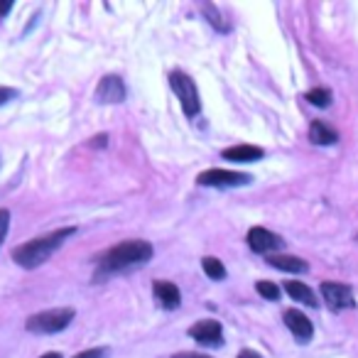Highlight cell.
I'll return each instance as SVG.
<instances>
[{
    "instance_id": "6da1fadb",
    "label": "cell",
    "mask_w": 358,
    "mask_h": 358,
    "mask_svg": "<svg viewBox=\"0 0 358 358\" xmlns=\"http://www.w3.org/2000/svg\"><path fill=\"white\" fill-rule=\"evenodd\" d=\"M152 258V245L148 241H123V243L113 245L106 253L99 255V263H96V278L103 280L110 278V275L125 273L130 268H138V265H145Z\"/></svg>"
},
{
    "instance_id": "7a4b0ae2",
    "label": "cell",
    "mask_w": 358,
    "mask_h": 358,
    "mask_svg": "<svg viewBox=\"0 0 358 358\" xmlns=\"http://www.w3.org/2000/svg\"><path fill=\"white\" fill-rule=\"evenodd\" d=\"M74 234H76V229L69 226V229H59V231H55V234H45V236H40V238L27 241V243L17 245V248L13 250V260L25 270L40 268V265L47 263V260L62 248V243Z\"/></svg>"
},
{
    "instance_id": "3957f363",
    "label": "cell",
    "mask_w": 358,
    "mask_h": 358,
    "mask_svg": "<svg viewBox=\"0 0 358 358\" xmlns=\"http://www.w3.org/2000/svg\"><path fill=\"white\" fill-rule=\"evenodd\" d=\"M74 309L71 307H59V309H47V312H37L32 317H27L25 329L32 334H57L64 331L74 319Z\"/></svg>"
},
{
    "instance_id": "277c9868",
    "label": "cell",
    "mask_w": 358,
    "mask_h": 358,
    "mask_svg": "<svg viewBox=\"0 0 358 358\" xmlns=\"http://www.w3.org/2000/svg\"><path fill=\"white\" fill-rule=\"evenodd\" d=\"M169 86H172V91L177 94L185 115H189V118L199 115V110H201L199 89H196L192 76H187L185 71H172V74H169Z\"/></svg>"
},
{
    "instance_id": "5b68a950",
    "label": "cell",
    "mask_w": 358,
    "mask_h": 358,
    "mask_svg": "<svg viewBox=\"0 0 358 358\" xmlns=\"http://www.w3.org/2000/svg\"><path fill=\"white\" fill-rule=\"evenodd\" d=\"M250 174L243 172H231V169H206L196 177L201 187H216V189H234V187L250 185Z\"/></svg>"
},
{
    "instance_id": "8992f818",
    "label": "cell",
    "mask_w": 358,
    "mask_h": 358,
    "mask_svg": "<svg viewBox=\"0 0 358 358\" xmlns=\"http://www.w3.org/2000/svg\"><path fill=\"white\" fill-rule=\"evenodd\" d=\"M322 297L331 312H343V309L356 307L353 289L343 282H322Z\"/></svg>"
},
{
    "instance_id": "52a82bcc",
    "label": "cell",
    "mask_w": 358,
    "mask_h": 358,
    "mask_svg": "<svg viewBox=\"0 0 358 358\" xmlns=\"http://www.w3.org/2000/svg\"><path fill=\"white\" fill-rule=\"evenodd\" d=\"M189 336L201 346H221L224 343V327L216 319H201L189 327Z\"/></svg>"
},
{
    "instance_id": "ba28073f",
    "label": "cell",
    "mask_w": 358,
    "mask_h": 358,
    "mask_svg": "<svg viewBox=\"0 0 358 358\" xmlns=\"http://www.w3.org/2000/svg\"><path fill=\"white\" fill-rule=\"evenodd\" d=\"M245 241H248L253 253H273V250L285 248V241L278 234H273V231L263 229V226H253L248 231V236H245Z\"/></svg>"
},
{
    "instance_id": "9c48e42d",
    "label": "cell",
    "mask_w": 358,
    "mask_h": 358,
    "mask_svg": "<svg viewBox=\"0 0 358 358\" xmlns=\"http://www.w3.org/2000/svg\"><path fill=\"white\" fill-rule=\"evenodd\" d=\"M96 101H99V103H120V101H125L123 79L115 74L103 76L101 84L96 86Z\"/></svg>"
},
{
    "instance_id": "30bf717a",
    "label": "cell",
    "mask_w": 358,
    "mask_h": 358,
    "mask_svg": "<svg viewBox=\"0 0 358 358\" xmlns=\"http://www.w3.org/2000/svg\"><path fill=\"white\" fill-rule=\"evenodd\" d=\"M285 319V327L292 331V336L297 338L299 343H309L314 336V327L312 322H309L307 317H304L302 312H297V309H287V312L282 314Z\"/></svg>"
},
{
    "instance_id": "8fae6325",
    "label": "cell",
    "mask_w": 358,
    "mask_h": 358,
    "mask_svg": "<svg viewBox=\"0 0 358 358\" xmlns=\"http://www.w3.org/2000/svg\"><path fill=\"white\" fill-rule=\"evenodd\" d=\"M152 294L159 302V307L167 309V312H172V309H177L179 304H182V292H179V287L174 282H167V280L152 282Z\"/></svg>"
},
{
    "instance_id": "7c38bea8",
    "label": "cell",
    "mask_w": 358,
    "mask_h": 358,
    "mask_svg": "<svg viewBox=\"0 0 358 358\" xmlns=\"http://www.w3.org/2000/svg\"><path fill=\"white\" fill-rule=\"evenodd\" d=\"M221 157L229 162H258L265 157V150L258 145H234V148H226Z\"/></svg>"
},
{
    "instance_id": "4fadbf2b",
    "label": "cell",
    "mask_w": 358,
    "mask_h": 358,
    "mask_svg": "<svg viewBox=\"0 0 358 358\" xmlns=\"http://www.w3.org/2000/svg\"><path fill=\"white\" fill-rule=\"evenodd\" d=\"M285 292H287L294 302L307 304V307H319L317 294H314L304 282H299V280H287V282H285Z\"/></svg>"
},
{
    "instance_id": "5bb4252c",
    "label": "cell",
    "mask_w": 358,
    "mask_h": 358,
    "mask_svg": "<svg viewBox=\"0 0 358 358\" xmlns=\"http://www.w3.org/2000/svg\"><path fill=\"white\" fill-rule=\"evenodd\" d=\"M265 260H268V265L282 270V273H307L309 270V265L297 255H268Z\"/></svg>"
},
{
    "instance_id": "9a60e30c",
    "label": "cell",
    "mask_w": 358,
    "mask_h": 358,
    "mask_svg": "<svg viewBox=\"0 0 358 358\" xmlns=\"http://www.w3.org/2000/svg\"><path fill=\"white\" fill-rule=\"evenodd\" d=\"M309 140L314 145H334L338 140V133L334 128H329L327 123H322V120H314L309 125Z\"/></svg>"
},
{
    "instance_id": "2e32d148",
    "label": "cell",
    "mask_w": 358,
    "mask_h": 358,
    "mask_svg": "<svg viewBox=\"0 0 358 358\" xmlns=\"http://www.w3.org/2000/svg\"><path fill=\"white\" fill-rule=\"evenodd\" d=\"M201 13H204L206 22H209L214 30H219V32H229L231 30V25H229V22H224V17H221V13H219V8H216V6H211V3H204Z\"/></svg>"
},
{
    "instance_id": "e0dca14e",
    "label": "cell",
    "mask_w": 358,
    "mask_h": 358,
    "mask_svg": "<svg viewBox=\"0 0 358 358\" xmlns=\"http://www.w3.org/2000/svg\"><path fill=\"white\" fill-rule=\"evenodd\" d=\"M304 99H307L312 106H317V108H329V106H331V91L319 86V89L307 91V94H304Z\"/></svg>"
},
{
    "instance_id": "ac0fdd59",
    "label": "cell",
    "mask_w": 358,
    "mask_h": 358,
    "mask_svg": "<svg viewBox=\"0 0 358 358\" xmlns=\"http://www.w3.org/2000/svg\"><path fill=\"white\" fill-rule=\"evenodd\" d=\"M201 268H204V273L211 280H226V268L219 258H204L201 260Z\"/></svg>"
},
{
    "instance_id": "d6986e66",
    "label": "cell",
    "mask_w": 358,
    "mask_h": 358,
    "mask_svg": "<svg viewBox=\"0 0 358 358\" xmlns=\"http://www.w3.org/2000/svg\"><path fill=\"white\" fill-rule=\"evenodd\" d=\"M255 289H258L260 297L270 299V302H278L280 299V287L275 282H268V280H260L258 285H255Z\"/></svg>"
},
{
    "instance_id": "ffe728a7",
    "label": "cell",
    "mask_w": 358,
    "mask_h": 358,
    "mask_svg": "<svg viewBox=\"0 0 358 358\" xmlns=\"http://www.w3.org/2000/svg\"><path fill=\"white\" fill-rule=\"evenodd\" d=\"M8 229H10V211H8V209H0V245L6 243Z\"/></svg>"
},
{
    "instance_id": "44dd1931",
    "label": "cell",
    "mask_w": 358,
    "mask_h": 358,
    "mask_svg": "<svg viewBox=\"0 0 358 358\" xmlns=\"http://www.w3.org/2000/svg\"><path fill=\"white\" fill-rule=\"evenodd\" d=\"M108 356V348L106 346H101V348H89V351H81V353H76L74 358H106Z\"/></svg>"
},
{
    "instance_id": "7402d4cb",
    "label": "cell",
    "mask_w": 358,
    "mask_h": 358,
    "mask_svg": "<svg viewBox=\"0 0 358 358\" xmlns=\"http://www.w3.org/2000/svg\"><path fill=\"white\" fill-rule=\"evenodd\" d=\"M17 99V91L15 89H8V86H0V106H6L8 101Z\"/></svg>"
},
{
    "instance_id": "603a6c76",
    "label": "cell",
    "mask_w": 358,
    "mask_h": 358,
    "mask_svg": "<svg viewBox=\"0 0 358 358\" xmlns=\"http://www.w3.org/2000/svg\"><path fill=\"white\" fill-rule=\"evenodd\" d=\"M172 358H211V356H204V353H174Z\"/></svg>"
},
{
    "instance_id": "cb8c5ba5",
    "label": "cell",
    "mask_w": 358,
    "mask_h": 358,
    "mask_svg": "<svg viewBox=\"0 0 358 358\" xmlns=\"http://www.w3.org/2000/svg\"><path fill=\"white\" fill-rule=\"evenodd\" d=\"M238 358H260V353L250 351V348H243V351L238 353Z\"/></svg>"
},
{
    "instance_id": "d4e9b609",
    "label": "cell",
    "mask_w": 358,
    "mask_h": 358,
    "mask_svg": "<svg viewBox=\"0 0 358 358\" xmlns=\"http://www.w3.org/2000/svg\"><path fill=\"white\" fill-rule=\"evenodd\" d=\"M13 8V3H0V15H8Z\"/></svg>"
},
{
    "instance_id": "484cf974",
    "label": "cell",
    "mask_w": 358,
    "mask_h": 358,
    "mask_svg": "<svg viewBox=\"0 0 358 358\" xmlns=\"http://www.w3.org/2000/svg\"><path fill=\"white\" fill-rule=\"evenodd\" d=\"M106 138H108V135H99V140H94L91 145H94V148H96V145H106Z\"/></svg>"
},
{
    "instance_id": "4316f807",
    "label": "cell",
    "mask_w": 358,
    "mask_h": 358,
    "mask_svg": "<svg viewBox=\"0 0 358 358\" xmlns=\"http://www.w3.org/2000/svg\"><path fill=\"white\" fill-rule=\"evenodd\" d=\"M40 358H62V353L52 351V353H45V356H40Z\"/></svg>"
}]
</instances>
